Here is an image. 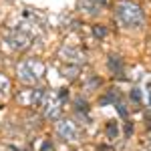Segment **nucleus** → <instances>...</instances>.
Listing matches in <instances>:
<instances>
[{
  "instance_id": "1",
  "label": "nucleus",
  "mask_w": 151,
  "mask_h": 151,
  "mask_svg": "<svg viewBox=\"0 0 151 151\" xmlns=\"http://www.w3.org/2000/svg\"><path fill=\"white\" fill-rule=\"evenodd\" d=\"M115 16H117V20L123 24V26H127V28H137L145 20V14L141 10V6L135 4V2H131V0H121L117 4Z\"/></svg>"
},
{
  "instance_id": "2",
  "label": "nucleus",
  "mask_w": 151,
  "mask_h": 151,
  "mask_svg": "<svg viewBox=\"0 0 151 151\" xmlns=\"http://www.w3.org/2000/svg\"><path fill=\"white\" fill-rule=\"evenodd\" d=\"M32 38H35V32H32V24H16V26H12L8 28L6 32H4V40H6V45L12 48V50H24V48L30 47V42H32Z\"/></svg>"
},
{
  "instance_id": "3",
  "label": "nucleus",
  "mask_w": 151,
  "mask_h": 151,
  "mask_svg": "<svg viewBox=\"0 0 151 151\" xmlns=\"http://www.w3.org/2000/svg\"><path fill=\"white\" fill-rule=\"evenodd\" d=\"M45 73H47V67L38 58H24L22 63L18 65V69H16V75H18V79L24 85H36V83H40L42 77H45Z\"/></svg>"
},
{
  "instance_id": "4",
  "label": "nucleus",
  "mask_w": 151,
  "mask_h": 151,
  "mask_svg": "<svg viewBox=\"0 0 151 151\" xmlns=\"http://www.w3.org/2000/svg\"><path fill=\"white\" fill-rule=\"evenodd\" d=\"M40 107H42V115L47 117V119H50V121H58L60 115H63L60 101H58L57 97H50L48 93H47V97H45V101H42Z\"/></svg>"
},
{
  "instance_id": "5",
  "label": "nucleus",
  "mask_w": 151,
  "mask_h": 151,
  "mask_svg": "<svg viewBox=\"0 0 151 151\" xmlns=\"http://www.w3.org/2000/svg\"><path fill=\"white\" fill-rule=\"evenodd\" d=\"M57 133L60 135V139L65 141H77L79 139V129L70 119H58L57 121Z\"/></svg>"
},
{
  "instance_id": "6",
  "label": "nucleus",
  "mask_w": 151,
  "mask_h": 151,
  "mask_svg": "<svg viewBox=\"0 0 151 151\" xmlns=\"http://www.w3.org/2000/svg\"><path fill=\"white\" fill-rule=\"evenodd\" d=\"M60 58L67 60V63H70V65H83V63L87 60L85 52L77 47H65L60 50Z\"/></svg>"
},
{
  "instance_id": "7",
  "label": "nucleus",
  "mask_w": 151,
  "mask_h": 151,
  "mask_svg": "<svg viewBox=\"0 0 151 151\" xmlns=\"http://www.w3.org/2000/svg\"><path fill=\"white\" fill-rule=\"evenodd\" d=\"M107 67L109 70L119 77V79H123V73H125V63H123V58L119 57V55H109L107 57Z\"/></svg>"
},
{
  "instance_id": "8",
  "label": "nucleus",
  "mask_w": 151,
  "mask_h": 151,
  "mask_svg": "<svg viewBox=\"0 0 151 151\" xmlns=\"http://www.w3.org/2000/svg\"><path fill=\"white\" fill-rule=\"evenodd\" d=\"M101 8L103 6L99 4V0H79V10L85 12L87 16H97Z\"/></svg>"
},
{
  "instance_id": "9",
  "label": "nucleus",
  "mask_w": 151,
  "mask_h": 151,
  "mask_svg": "<svg viewBox=\"0 0 151 151\" xmlns=\"http://www.w3.org/2000/svg\"><path fill=\"white\" fill-rule=\"evenodd\" d=\"M119 101H123V95H121L119 89L113 87V89H109V91L99 99V105H101V107H105V105H117Z\"/></svg>"
},
{
  "instance_id": "10",
  "label": "nucleus",
  "mask_w": 151,
  "mask_h": 151,
  "mask_svg": "<svg viewBox=\"0 0 151 151\" xmlns=\"http://www.w3.org/2000/svg\"><path fill=\"white\" fill-rule=\"evenodd\" d=\"M60 73H63V77H67L69 81H75V79L79 77V73H81V65H67V67L60 69Z\"/></svg>"
},
{
  "instance_id": "11",
  "label": "nucleus",
  "mask_w": 151,
  "mask_h": 151,
  "mask_svg": "<svg viewBox=\"0 0 151 151\" xmlns=\"http://www.w3.org/2000/svg\"><path fill=\"white\" fill-rule=\"evenodd\" d=\"M75 111H77V115H87L89 113V101L85 97H77L75 99Z\"/></svg>"
},
{
  "instance_id": "12",
  "label": "nucleus",
  "mask_w": 151,
  "mask_h": 151,
  "mask_svg": "<svg viewBox=\"0 0 151 151\" xmlns=\"http://www.w3.org/2000/svg\"><path fill=\"white\" fill-rule=\"evenodd\" d=\"M105 131H107V137H109V139H115L117 135H119V127H117L115 121H109L107 127H105Z\"/></svg>"
},
{
  "instance_id": "13",
  "label": "nucleus",
  "mask_w": 151,
  "mask_h": 151,
  "mask_svg": "<svg viewBox=\"0 0 151 151\" xmlns=\"http://www.w3.org/2000/svg\"><path fill=\"white\" fill-rule=\"evenodd\" d=\"M93 35L97 36V38H103V36L107 35V28H105L103 24H97V26H93Z\"/></svg>"
},
{
  "instance_id": "14",
  "label": "nucleus",
  "mask_w": 151,
  "mask_h": 151,
  "mask_svg": "<svg viewBox=\"0 0 151 151\" xmlns=\"http://www.w3.org/2000/svg\"><path fill=\"white\" fill-rule=\"evenodd\" d=\"M8 87H10V81L0 73V93H6V91H8Z\"/></svg>"
},
{
  "instance_id": "15",
  "label": "nucleus",
  "mask_w": 151,
  "mask_h": 151,
  "mask_svg": "<svg viewBox=\"0 0 151 151\" xmlns=\"http://www.w3.org/2000/svg\"><path fill=\"white\" fill-rule=\"evenodd\" d=\"M91 87H93V89L101 87V79H99V77H91V79L87 81V89H91Z\"/></svg>"
},
{
  "instance_id": "16",
  "label": "nucleus",
  "mask_w": 151,
  "mask_h": 151,
  "mask_svg": "<svg viewBox=\"0 0 151 151\" xmlns=\"http://www.w3.org/2000/svg\"><path fill=\"white\" fill-rule=\"evenodd\" d=\"M115 107H117V111H119V115H121V117H127L129 115V111H127V107L123 105V101H119Z\"/></svg>"
},
{
  "instance_id": "17",
  "label": "nucleus",
  "mask_w": 151,
  "mask_h": 151,
  "mask_svg": "<svg viewBox=\"0 0 151 151\" xmlns=\"http://www.w3.org/2000/svg\"><path fill=\"white\" fill-rule=\"evenodd\" d=\"M141 97H143V95H141L139 89H133V91H131V99H133L135 103H141Z\"/></svg>"
},
{
  "instance_id": "18",
  "label": "nucleus",
  "mask_w": 151,
  "mask_h": 151,
  "mask_svg": "<svg viewBox=\"0 0 151 151\" xmlns=\"http://www.w3.org/2000/svg\"><path fill=\"white\" fill-rule=\"evenodd\" d=\"M67 97H69V91H67V89H58V93H57V99H58V101H65Z\"/></svg>"
},
{
  "instance_id": "19",
  "label": "nucleus",
  "mask_w": 151,
  "mask_h": 151,
  "mask_svg": "<svg viewBox=\"0 0 151 151\" xmlns=\"http://www.w3.org/2000/svg\"><path fill=\"white\" fill-rule=\"evenodd\" d=\"M40 151H55V147H52V143H50V141H45V143H42V147H40Z\"/></svg>"
},
{
  "instance_id": "20",
  "label": "nucleus",
  "mask_w": 151,
  "mask_h": 151,
  "mask_svg": "<svg viewBox=\"0 0 151 151\" xmlns=\"http://www.w3.org/2000/svg\"><path fill=\"white\" fill-rule=\"evenodd\" d=\"M125 133H127V135H131V133H133V123H131V121H127V127H125Z\"/></svg>"
},
{
  "instance_id": "21",
  "label": "nucleus",
  "mask_w": 151,
  "mask_h": 151,
  "mask_svg": "<svg viewBox=\"0 0 151 151\" xmlns=\"http://www.w3.org/2000/svg\"><path fill=\"white\" fill-rule=\"evenodd\" d=\"M97 151H113V147H111V145H99Z\"/></svg>"
},
{
  "instance_id": "22",
  "label": "nucleus",
  "mask_w": 151,
  "mask_h": 151,
  "mask_svg": "<svg viewBox=\"0 0 151 151\" xmlns=\"http://www.w3.org/2000/svg\"><path fill=\"white\" fill-rule=\"evenodd\" d=\"M99 4H101V6L105 8V6H109V0H99Z\"/></svg>"
}]
</instances>
